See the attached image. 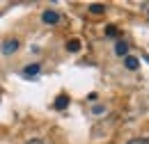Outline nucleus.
Here are the masks:
<instances>
[{"mask_svg":"<svg viewBox=\"0 0 149 144\" xmlns=\"http://www.w3.org/2000/svg\"><path fill=\"white\" fill-rule=\"evenodd\" d=\"M2 55H12V53H16L19 51V41L16 39H7V41H2Z\"/></svg>","mask_w":149,"mask_h":144,"instance_id":"nucleus-1","label":"nucleus"},{"mask_svg":"<svg viewBox=\"0 0 149 144\" xmlns=\"http://www.w3.org/2000/svg\"><path fill=\"white\" fill-rule=\"evenodd\" d=\"M41 21H44V23H48V25H55V23H60V14L53 12V9H48V12H44V14H41Z\"/></svg>","mask_w":149,"mask_h":144,"instance_id":"nucleus-2","label":"nucleus"},{"mask_svg":"<svg viewBox=\"0 0 149 144\" xmlns=\"http://www.w3.org/2000/svg\"><path fill=\"white\" fill-rule=\"evenodd\" d=\"M124 66H126L129 71H135V69L140 66V60L133 57V55H126V57H124Z\"/></svg>","mask_w":149,"mask_h":144,"instance_id":"nucleus-3","label":"nucleus"},{"mask_svg":"<svg viewBox=\"0 0 149 144\" xmlns=\"http://www.w3.org/2000/svg\"><path fill=\"white\" fill-rule=\"evenodd\" d=\"M67 105H69V98H67L64 94H62V96H57V101L53 103V108H55V110H64Z\"/></svg>","mask_w":149,"mask_h":144,"instance_id":"nucleus-4","label":"nucleus"},{"mask_svg":"<svg viewBox=\"0 0 149 144\" xmlns=\"http://www.w3.org/2000/svg\"><path fill=\"white\" fill-rule=\"evenodd\" d=\"M67 51H69V53H78V51H80V41H78V39H69V41H67Z\"/></svg>","mask_w":149,"mask_h":144,"instance_id":"nucleus-5","label":"nucleus"},{"mask_svg":"<svg viewBox=\"0 0 149 144\" xmlns=\"http://www.w3.org/2000/svg\"><path fill=\"white\" fill-rule=\"evenodd\" d=\"M37 73H39V64H30V66H25V69H23V75H25V78L37 75Z\"/></svg>","mask_w":149,"mask_h":144,"instance_id":"nucleus-6","label":"nucleus"},{"mask_svg":"<svg viewBox=\"0 0 149 144\" xmlns=\"http://www.w3.org/2000/svg\"><path fill=\"white\" fill-rule=\"evenodd\" d=\"M115 53H117V55H124V57H126V55H129V44L119 41V44L115 46Z\"/></svg>","mask_w":149,"mask_h":144,"instance_id":"nucleus-7","label":"nucleus"},{"mask_svg":"<svg viewBox=\"0 0 149 144\" xmlns=\"http://www.w3.org/2000/svg\"><path fill=\"white\" fill-rule=\"evenodd\" d=\"M90 12H92V14H103L106 7H103L101 2H94V5H90Z\"/></svg>","mask_w":149,"mask_h":144,"instance_id":"nucleus-8","label":"nucleus"},{"mask_svg":"<svg viewBox=\"0 0 149 144\" xmlns=\"http://www.w3.org/2000/svg\"><path fill=\"white\" fill-rule=\"evenodd\" d=\"M129 144H149V137H135V140H131Z\"/></svg>","mask_w":149,"mask_h":144,"instance_id":"nucleus-9","label":"nucleus"},{"mask_svg":"<svg viewBox=\"0 0 149 144\" xmlns=\"http://www.w3.org/2000/svg\"><path fill=\"white\" fill-rule=\"evenodd\" d=\"M106 35H108V37H115V35H117V30H115V28H108V30H106Z\"/></svg>","mask_w":149,"mask_h":144,"instance_id":"nucleus-10","label":"nucleus"},{"mask_svg":"<svg viewBox=\"0 0 149 144\" xmlns=\"http://www.w3.org/2000/svg\"><path fill=\"white\" fill-rule=\"evenodd\" d=\"M28 144H44V142H41V140H30Z\"/></svg>","mask_w":149,"mask_h":144,"instance_id":"nucleus-11","label":"nucleus"},{"mask_svg":"<svg viewBox=\"0 0 149 144\" xmlns=\"http://www.w3.org/2000/svg\"><path fill=\"white\" fill-rule=\"evenodd\" d=\"M145 60H147V62H149V55H145Z\"/></svg>","mask_w":149,"mask_h":144,"instance_id":"nucleus-12","label":"nucleus"}]
</instances>
